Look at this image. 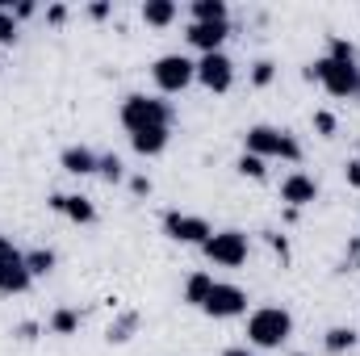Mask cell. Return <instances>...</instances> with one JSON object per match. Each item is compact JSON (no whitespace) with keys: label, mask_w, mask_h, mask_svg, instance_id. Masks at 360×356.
Returning a JSON list of instances; mask_svg holds the SVG:
<instances>
[{"label":"cell","mask_w":360,"mask_h":356,"mask_svg":"<svg viewBox=\"0 0 360 356\" xmlns=\"http://www.w3.org/2000/svg\"><path fill=\"white\" fill-rule=\"evenodd\" d=\"M122 126L130 134H143V130H172V109L168 101L160 96H147V92H130L122 101Z\"/></svg>","instance_id":"6da1fadb"},{"label":"cell","mask_w":360,"mask_h":356,"mask_svg":"<svg viewBox=\"0 0 360 356\" xmlns=\"http://www.w3.org/2000/svg\"><path fill=\"white\" fill-rule=\"evenodd\" d=\"M289 336H293V314H289L285 306H260V310H252V319H248V340H252L256 348H281Z\"/></svg>","instance_id":"7a4b0ae2"},{"label":"cell","mask_w":360,"mask_h":356,"mask_svg":"<svg viewBox=\"0 0 360 356\" xmlns=\"http://www.w3.org/2000/svg\"><path fill=\"white\" fill-rule=\"evenodd\" d=\"M243 147H248V155H260V160H289V164H297L302 160V147H297V139L289 134V130H276V126H252L248 134H243Z\"/></svg>","instance_id":"3957f363"},{"label":"cell","mask_w":360,"mask_h":356,"mask_svg":"<svg viewBox=\"0 0 360 356\" xmlns=\"http://www.w3.org/2000/svg\"><path fill=\"white\" fill-rule=\"evenodd\" d=\"M310 76L331 92V96H348V101L360 96V68L356 63H340V59L323 55L319 63H310Z\"/></svg>","instance_id":"277c9868"},{"label":"cell","mask_w":360,"mask_h":356,"mask_svg":"<svg viewBox=\"0 0 360 356\" xmlns=\"http://www.w3.org/2000/svg\"><path fill=\"white\" fill-rule=\"evenodd\" d=\"M151 76H155V89L160 92H184L197 80V63L188 55H160Z\"/></svg>","instance_id":"5b68a950"},{"label":"cell","mask_w":360,"mask_h":356,"mask_svg":"<svg viewBox=\"0 0 360 356\" xmlns=\"http://www.w3.org/2000/svg\"><path fill=\"white\" fill-rule=\"evenodd\" d=\"M201 252H205L214 265L239 268V265H248V235H243V231H214V235L201 243Z\"/></svg>","instance_id":"8992f818"},{"label":"cell","mask_w":360,"mask_h":356,"mask_svg":"<svg viewBox=\"0 0 360 356\" xmlns=\"http://www.w3.org/2000/svg\"><path fill=\"white\" fill-rule=\"evenodd\" d=\"M164 235L168 239H176V243H205L210 235H214V227L205 222V218H197V214H180V210H168L164 214Z\"/></svg>","instance_id":"52a82bcc"},{"label":"cell","mask_w":360,"mask_h":356,"mask_svg":"<svg viewBox=\"0 0 360 356\" xmlns=\"http://www.w3.org/2000/svg\"><path fill=\"white\" fill-rule=\"evenodd\" d=\"M201 310H205L210 319H235V314L248 310V293H243L239 285H222V281H214V289H210V298H205Z\"/></svg>","instance_id":"ba28073f"},{"label":"cell","mask_w":360,"mask_h":356,"mask_svg":"<svg viewBox=\"0 0 360 356\" xmlns=\"http://www.w3.org/2000/svg\"><path fill=\"white\" fill-rule=\"evenodd\" d=\"M197 80L210 92H231V84H235V63H231L222 51L201 55V59H197Z\"/></svg>","instance_id":"9c48e42d"},{"label":"cell","mask_w":360,"mask_h":356,"mask_svg":"<svg viewBox=\"0 0 360 356\" xmlns=\"http://www.w3.org/2000/svg\"><path fill=\"white\" fill-rule=\"evenodd\" d=\"M226 34H231V21H193V25H188V42H193L201 55L222 51Z\"/></svg>","instance_id":"30bf717a"},{"label":"cell","mask_w":360,"mask_h":356,"mask_svg":"<svg viewBox=\"0 0 360 356\" xmlns=\"http://www.w3.org/2000/svg\"><path fill=\"white\" fill-rule=\"evenodd\" d=\"M34 285V276H30V268H25V252H17V256H8V260H0V293H25Z\"/></svg>","instance_id":"8fae6325"},{"label":"cell","mask_w":360,"mask_h":356,"mask_svg":"<svg viewBox=\"0 0 360 356\" xmlns=\"http://www.w3.org/2000/svg\"><path fill=\"white\" fill-rule=\"evenodd\" d=\"M51 210L68 214V218H72V222H80V227L96 222V205H92L89 197H72V193H51Z\"/></svg>","instance_id":"7c38bea8"},{"label":"cell","mask_w":360,"mask_h":356,"mask_svg":"<svg viewBox=\"0 0 360 356\" xmlns=\"http://www.w3.org/2000/svg\"><path fill=\"white\" fill-rule=\"evenodd\" d=\"M314 197H319V184H314L310 177L293 172V177H285V180H281V201H289L293 210H297V205H310Z\"/></svg>","instance_id":"4fadbf2b"},{"label":"cell","mask_w":360,"mask_h":356,"mask_svg":"<svg viewBox=\"0 0 360 356\" xmlns=\"http://www.w3.org/2000/svg\"><path fill=\"white\" fill-rule=\"evenodd\" d=\"M96 151L89 147H63V155H59V164H63V172H72V177H92L96 172Z\"/></svg>","instance_id":"5bb4252c"},{"label":"cell","mask_w":360,"mask_h":356,"mask_svg":"<svg viewBox=\"0 0 360 356\" xmlns=\"http://www.w3.org/2000/svg\"><path fill=\"white\" fill-rule=\"evenodd\" d=\"M143 21L155 25V30L172 25L176 21V0H143Z\"/></svg>","instance_id":"9a60e30c"},{"label":"cell","mask_w":360,"mask_h":356,"mask_svg":"<svg viewBox=\"0 0 360 356\" xmlns=\"http://www.w3.org/2000/svg\"><path fill=\"white\" fill-rule=\"evenodd\" d=\"M210 289H214V276H210V272H193V276L184 281V302L201 310V306H205V298H210Z\"/></svg>","instance_id":"2e32d148"},{"label":"cell","mask_w":360,"mask_h":356,"mask_svg":"<svg viewBox=\"0 0 360 356\" xmlns=\"http://www.w3.org/2000/svg\"><path fill=\"white\" fill-rule=\"evenodd\" d=\"M168 130H143V134H130V143H134V151L139 155H160L164 147H168Z\"/></svg>","instance_id":"e0dca14e"},{"label":"cell","mask_w":360,"mask_h":356,"mask_svg":"<svg viewBox=\"0 0 360 356\" xmlns=\"http://www.w3.org/2000/svg\"><path fill=\"white\" fill-rule=\"evenodd\" d=\"M360 344V336L352 331V327H331L327 336H323V348L331 356H340V352H348V348H356Z\"/></svg>","instance_id":"ac0fdd59"},{"label":"cell","mask_w":360,"mask_h":356,"mask_svg":"<svg viewBox=\"0 0 360 356\" xmlns=\"http://www.w3.org/2000/svg\"><path fill=\"white\" fill-rule=\"evenodd\" d=\"M193 21H231L226 0H193Z\"/></svg>","instance_id":"d6986e66"},{"label":"cell","mask_w":360,"mask_h":356,"mask_svg":"<svg viewBox=\"0 0 360 356\" xmlns=\"http://www.w3.org/2000/svg\"><path fill=\"white\" fill-rule=\"evenodd\" d=\"M25 268H30V276H46V272L55 268V252H51V248H34V252H25Z\"/></svg>","instance_id":"ffe728a7"},{"label":"cell","mask_w":360,"mask_h":356,"mask_svg":"<svg viewBox=\"0 0 360 356\" xmlns=\"http://www.w3.org/2000/svg\"><path fill=\"white\" fill-rule=\"evenodd\" d=\"M76 327H80V314H76V310H55V314H51V331H55V336H72Z\"/></svg>","instance_id":"44dd1931"},{"label":"cell","mask_w":360,"mask_h":356,"mask_svg":"<svg viewBox=\"0 0 360 356\" xmlns=\"http://www.w3.org/2000/svg\"><path fill=\"white\" fill-rule=\"evenodd\" d=\"M96 172L109 180V184H117V180L126 177V172H122V160H117V155H101V160H96Z\"/></svg>","instance_id":"7402d4cb"},{"label":"cell","mask_w":360,"mask_h":356,"mask_svg":"<svg viewBox=\"0 0 360 356\" xmlns=\"http://www.w3.org/2000/svg\"><path fill=\"white\" fill-rule=\"evenodd\" d=\"M134 327H139V314H126V319H122L117 327H109V344H126Z\"/></svg>","instance_id":"603a6c76"},{"label":"cell","mask_w":360,"mask_h":356,"mask_svg":"<svg viewBox=\"0 0 360 356\" xmlns=\"http://www.w3.org/2000/svg\"><path fill=\"white\" fill-rule=\"evenodd\" d=\"M239 172H243V177H252V180H264V160L243 151V155H239Z\"/></svg>","instance_id":"cb8c5ba5"},{"label":"cell","mask_w":360,"mask_h":356,"mask_svg":"<svg viewBox=\"0 0 360 356\" xmlns=\"http://www.w3.org/2000/svg\"><path fill=\"white\" fill-rule=\"evenodd\" d=\"M331 59H340V63H356V46H352L348 38H331Z\"/></svg>","instance_id":"d4e9b609"},{"label":"cell","mask_w":360,"mask_h":356,"mask_svg":"<svg viewBox=\"0 0 360 356\" xmlns=\"http://www.w3.org/2000/svg\"><path fill=\"white\" fill-rule=\"evenodd\" d=\"M8 42H17V17L8 8H0V46H8Z\"/></svg>","instance_id":"484cf974"},{"label":"cell","mask_w":360,"mask_h":356,"mask_svg":"<svg viewBox=\"0 0 360 356\" xmlns=\"http://www.w3.org/2000/svg\"><path fill=\"white\" fill-rule=\"evenodd\" d=\"M272 76H276V63L260 59V63H256V72H252V84H256V89H264V84H272Z\"/></svg>","instance_id":"4316f807"},{"label":"cell","mask_w":360,"mask_h":356,"mask_svg":"<svg viewBox=\"0 0 360 356\" xmlns=\"http://www.w3.org/2000/svg\"><path fill=\"white\" fill-rule=\"evenodd\" d=\"M38 8H34V0H17V8H13V17L17 21H25V17H34Z\"/></svg>","instance_id":"83f0119b"},{"label":"cell","mask_w":360,"mask_h":356,"mask_svg":"<svg viewBox=\"0 0 360 356\" xmlns=\"http://www.w3.org/2000/svg\"><path fill=\"white\" fill-rule=\"evenodd\" d=\"M314 126H319V134H331L335 130V117L331 113H314Z\"/></svg>","instance_id":"f1b7e54d"},{"label":"cell","mask_w":360,"mask_h":356,"mask_svg":"<svg viewBox=\"0 0 360 356\" xmlns=\"http://www.w3.org/2000/svg\"><path fill=\"white\" fill-rule=\"evenodd\" d=\"M89 17H92V21H105V17H109V0H96V4H89Z\"/></svg>","instance_id":"f546056e"},{"label":"cell","mask_w":360,"mask_h":356,"mask_svg":"<svg viewBox=\"0 0 360 356\" xmlns=\"http://www.w3.org/2000/svg\"><path fill=\"white\" fill-rule=\"evenodd\" d=\"M130 193H134V197H147V193H151V180H147V177H134V180H130Z\"/></svg>","instance_id":"4dcf8cb0"},{"label":"cell","mask_w":360,"mask_h":356,"mask_svg":"<svg viewBox=\"0 0 360 356\" xmlns=\"http://www.w3.org/2000/svg\"><path fill=\"white\" fill-rule=\"evenodd\" d=\"M269 243H272V252H281V260H289V248H285V235H272V231H269Z\"/></svg>","instance_id":"1f68e13d"},{"label":"cell","mask_w":360,"mask_h":356,"mask_svg":"<svg viewBox=\"0 0 360 356\" xmlns=\"http://www.w3.org/2000/svg\"><path fill=\"white\" fill-rule=\"evenodd\" d=\"M46 17H51V25H63V21H68V8H63V4H51Z\"/></svg>","instance_id":"d6a6232c"},{"label":"cell","mask_w":360,"mask_h":356,"mask_svg":"<svg viewBox=\"0 0 360 356\" xmlns=\"http://www.w3.org/2000/svg\"><path fill=\"white\" fill-rule=\"evenodd\" d=\"M34 336H38V323H21L17 327V340H34Z\"/></svg>","instance_id":"836d02e7"},{"label":"cell","mask_w":360,"mask_h":356,"mask_svg":"<svg viewBox=\"0 0 360 356\" xmlns=\"http://www.w3.org/2000/svg\"><path fill=\"white\" fill-rule=\"evenodd\" d=\"M348 184H352V189H360V160H352V164H348Z\"/></svg>","instance_id":"e575fe53"},{"label":"cell","mask_w":360,"mask_h":356,"mask_svg":"<svg viewBox=\"0 0 360 356\" xmlns=\"http://www.w3.org/2000/svg\"><path fill=\"white\" fill-rule=\"evenodd\" d=\"M8 256H17V248H13V243H8V239L0 235V260H8Z\"/></svg>","instance_id":"d590c367"},{"label":"cell","mask_w":360,"mask_h":356,"mask_svg":"<svg viewBox=\"0 0 360 356\" xmlns=\"http://www.w3.org/2000/svg\"><path fill=\"white\" fill-rule=\"evenodd\" d=\"M222 356H252V352H248V348H226Z\"/></svg>","instance_id":"8d00e7d4"}]
</instances>
